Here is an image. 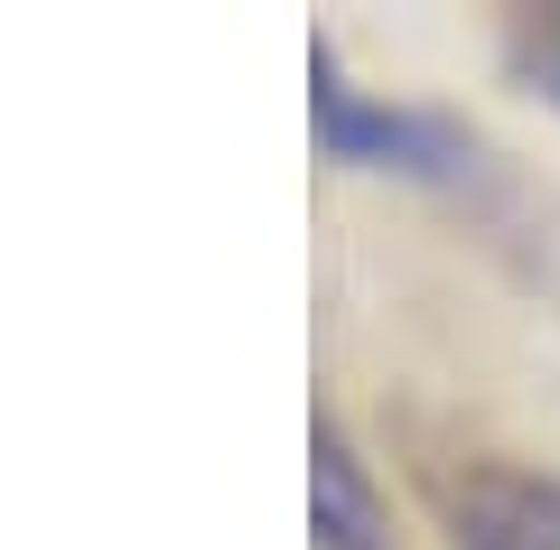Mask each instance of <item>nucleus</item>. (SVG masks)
<instances>
[{"label": "nucleus", "mask_w": 560, "mask_h": 550, "mask_svg": "<svg viewBox=\"0 0 560 550\" xmlns=\"http://www.w3.org/2000/svg\"><path fill=\"white\" fill-rule=\"evenodd\" d=\"M308 523H318V550H393V513L337 420L308 430Z\"/></svg>", "instance_id": "nucleus-3"}, {"label": "nucleus", "mask_w": 560, "mask_h": 550, "mask_svg": "<svg viewBox=\"0 0 560 550\" xmlns=\"http://www.w3.org/2000/svg\"><path fill=\"white\" fill-rule=\"evenodd\" d=\"M308 113H318L327 159H346V168H401V177H458L467 168V140L440 113H401V103L355 94L327 47H318V94H308Z\"/></svg>", "instance_id": "nucleus-1"}, {"label": "nucleus", "mask_w": 560, "mask_h": 550, "mask_svg": "<svg viewBox=\"0 0 560 550\" xmlns=\"http://www.w3.org/2000/svg\"><path fill=\"white\" fill-rule=\"evenodd\" d=\"M504 47H514V75H533V94L560 103V10H523Z\"/></svg>", "instance_id": "nucleus-4"}, {"label": "nucleus", "mask_w": 560, "mask_h": 550, "mask_svg": "<svg viewBox=\"0 0 560 550\" xmlns=\"http://www.w3.org/2000/svg\"><path fill=\"white\" fill-rule=\"evenodd\" d=\"M448 550H560V476L467 467L448 485Z\"/></svg>", "instance_id": "nucleus-2"}]
</instances>
